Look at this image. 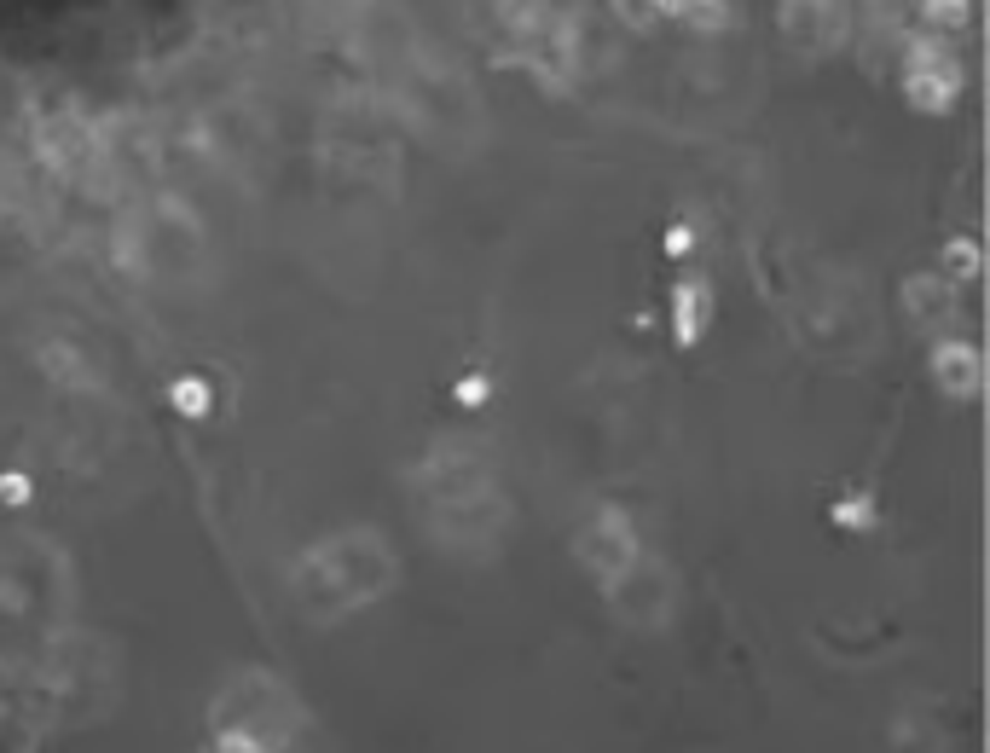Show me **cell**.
I'll use <instances>...</instances> for the list:
<instances>
[{
    "mask_svg": "<svg viewBox=\"0 0 990 753\" xmlns=\"http://www.w3.org/2000/svg\"><path fill=\"white\" fill-rule=\"evenodd\" d=\"M938 383H950V389L973 394V354H967V348H950V354H938Z\"/></svg>",
    "mask_w": 990,
    "mask_h": 753,
    "instance_id": "1",
    "label": "cell"
},
{
    "mask_svg": "<svg viewBox=\"0 0 990 753\" xmlns=\"http://www.w3.org/2000/svg\"><path fill=\"white\" fill-rule=\"evenodd\" d=\"M180 406H209V394L197 389V383H186V389H180Z\"/></svg>",
    "mask_w": 990,
    "mask_h": 753,
    "instance_id": "2",
    "label": "cell"
}]
</instances>
